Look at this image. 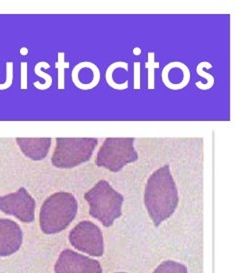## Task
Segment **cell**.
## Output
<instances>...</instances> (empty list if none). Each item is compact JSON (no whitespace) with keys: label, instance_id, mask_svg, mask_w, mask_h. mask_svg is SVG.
I'll return each instance as SVG.
<instances>
[{"label":"cell","instance_id":"obj_21","mask_svg":"<svg viewBox=\"0 0 243 273\" xmlns=\"http://www.w3.org/2000/svg\"><path fill=\"white\" fill-rule=\"evenodd\" d=\"M119 273H125V272H119Z\"/></svg>","mask_w":243,"mask_h":273},{"label":"cell","instance_id":"obj_6","mask_svg":"<svg viewBox=\"0 0 243 273\" xmlns=\"http://www.w3.org/2000/svg\"><path fill=\"white\" fill-rule=\"evenodd\" d=\"M69 241L74 248L91 256L100 257L104 253L102 232L91 221H81L69 234Z\"/></svg>","mask_w":243,"mask_h":273},{"label":"cell","instance_id":"obj_13","mask_svg":"<svg viewBox=\"0 0 243 273\" xmlns=\"http://www.w3.org/2000/svg\"><path fill=\"white\" fill-rule=\"evenodd\" d=\"M153 273H187V268L179 262L167 260L162 262Z\"/></svg>","mask_w":243,"mask_h":273},{"label":"cell","instance_id":"obj_10","mask_svg":"<svg viewBox=\"0 0 243 273\" xmlns=\"http://www.w3.org/2000/svg\"><path fill=\"white\" fill-rule=\"evenodd\" d=\"M21 152L33 161H41L49 152L51 138H16Z\"/></svg>","mask_w":243,"mask_h":273},{"label":"cell","instance_id":"obj_7","mask_svg":"<svg viewBox=\"0 0 243 273\" xmlns=\"http://www.w3.org/2000/svg\"><path fill=\"white\" fill-rule=\"evenodd\" d=\"M35 200L24 187L0 196V211L16 217L21 222L30 223L35 219Z\"/></svg>","mask_w":243,"mask_h":273},{"label":"cell","instance_id":"obj_5","mask_svg":"<svg viewBox=\"0 0 243 273\" xmlns=\"http://www.w3.org/2000/svg\"><path fill=\"white\" fill-rule=\"evenodd\" d=\"M138 154L134 147V138H105L99 148L96 164L111 172H118L129 163L135 162Z\"/></svg>","mask_w":243,"mask_h":273},{"label":"cell","instance_id":"obj_4","mask_svg":"<svg viewBox=\"0 0 243 273\" xmlns=\"http://www.w3.org/2000/svg\"><path fill=\"white\" fill-rule=\"evenodd\" d=\"M51 163L57 168H73L91 158L98 144L97 138H56Z\"/></svg>","mask_w":243,"mask_h":273},{"label":"cell","instance_id":"obj_3","mask_svg":"<svg viewBox=\"0 0 243 273\" xmlns=\"http://www.w3.org/2000/svg\"><path fill=\"white\" fill-rule=\"evenodd\" d=\"M84 198L89 204V214L105 227H110L122 214L124 197L106 180L98 181Z\"/></svg>","mask_w":243,"mask_h":273},{"label":"cell","instance_id":"obj_17","mask_svg":"<svg viewBox=\"0 0 243 273\" xmlns=\"http://www.w3.org/2000/svg\"><path fill=\"white\" fill-rule=\"evenodd\" d=\"M134 68V89L139 90L140 89V62H134L133 64Z\"/></svg>","mask_w":243,"mask_h":273},{"label":"cell","instance_id":"obj_15","mask_svg":"<svg viewBox=\"0 0 243 273\" xmlns=\"http://www.w3.org/2000/svg\"><path fill=\"white\" fill-rule=\"evenodd\" d=\"M64 52L58 53V61L55 64V67L58 69V89L63 90L65 88V75L64 69L69 68V63L64 61Z\"/></svg>","mask_w":243,"mask_h":273},{"label":"cell","instance_id":"obj_2","mask_svg":"<svg viewBox=\"0 0 243 273\" xmlns=\"http://www.w3.org/2000/svg\"><path fill=\"white\" fill-rule=\"evenodd\" d=\"M76 198L69 192H56L45 199L40 209V228L45 234H56L66 229L77 214Z\"/></svg>","mask_w":243,"mask_h":273},{"label":"cell","instance_id":"obj_1","mask_svg":"<svg viewBox=\"0 0 243 273\" xmlns=\"http://www.w3.org/2000/svg\"><path fill=\"white\" fill-rule=\"evenodd\" d=\"M178 191L168 165L154 171L147 180L144 204L155 226L174 213L178 205Z\"/></svg>","mask_w":243,"mask_h":273},{"label":"cell","instance_id":"obj_14","mask_svg":"<svg viewBox=\"0 0 243 273\" xmlns=\"http://www.w3.org/2000/svg\"><path fill=\"white\" fill-rule=\"evenodd\" d=\"M50 65L47 62H38L36 65H35V68H34V71H35V74L42 77V78L45 80V83H39V82H35L34 83V86L36 87L37 89H39V90H46V89H48L51 84H52V77H51L49 74H47V73H44L43 71H41V68H49Z\"/></svg>","mask_w":243,"mask_h":273},{"label":"cell","instance_id":"obj_11","mask_svg":"<svg viewBox=\"0 0 243 273\" xmlns=\"http://www.w3.org/2000/svg\"><path fill=\"white\" fill-rule=\"evenodd\" d=\"M117 68H123L125 70H128V64L126 62H122V61H118V62H114L112 64H110L106 70V74H105L106 81L108 83V85L111 88L115 89V90H125V89L128 88V81H125L119 84V83H116L113 80V72Z\"/></svg>","mask_w":243,"mask_h":273},{"label":"cell","instance_id":"obj_9","mask_svg":"<svg viewBox=\"0 0 243 273\" xmlns=\"http://www.w3.org/2000/svg\"><path fill=\"white\" fill-rule=\"evenodd\" d=\"M23 233L20 226L11 219H0V257L14 254L20 248Z\"/></svg>","mask_w":243,"mask_h":273},{"label":"cell","instance_id":"obj_18","mask_svg":"<svg viewBox=\"0 0 243 273\" xmlns=\"http://www.w3.org/2000/svg\"><path fill=\"white\" fill-rule=\"evenodd\" d=\"M26 68H27V63L22 62L21 63V89H27V81H26Z\"/></svg>","mask_w":243,"mask_h":273},{"label":"cell","instance_id":"obj_16","mask_svg":"<svg viewBox=\"0 0 243 273\" xmlns=\"http://www.w3.org/2000/svg\"><path fill=\"white\" fill-rule=\"evenodd\" d=\"M155 54L154 52H148V61L145 63V67L148 70V89L153 90L154 89V70L159 68L160 64L155 62Z\"/></svg>","mask_w":243,"mask_h":273},{"label":"cell","instance_id":"obj_8","mask_svg":"<svg viewBox=\"0 0 243 273\" xmlns=\"http://www.w3.org/2000/svg\"><path fill=\"white\" fill-rule=\"evenodd\" d=\"M54 271L55 273H102V268L97 260L65 249L60 253Z\"/></svg>","mask_w":243,"mask_h":273},{"label":"cell","instance_id":"obj_20","mask_svg":"<svg viewBox=\"0 0 243 273\" xmlns=\"http://www.w3.org/2000/svg\"><path fill=\"white\" fill-rule=\"evenodd\" d=\"M20 53L22 54V55H25V54H27L28 53V50H27V48H21V50H20Z\"/></svg>","mask_w":243,"mask_h":273},{"label":"cell","instance_id":"obj_19","mask_svg":"<svg viewBox=\"0 0 243 273\" xmlns=\"http://www.w3.org/2000/svg\"><path fill=\"white\" fill-rule=\"evenodd\" d=\"M133 53L135 54V55H139V54L141 53V49H140L139 47H135L133 49Z\"/></svg>","mask_w":243,"mask_h":273},{"label":"cell","instance_id":"obj_12","mask_svg":"<svg viewBox=\"0 0 243 273\" xmlns=\"http://www.w3.org/2000/svg\"><path fill=\"white\" fill-rule=\"evenodd\" d=\"M205 67H207V68H212V64L207 62V61H202V62H200L196 67L197 74L199 76L204 77V78L207 80V83H205V84H202L201 81H197L195 83V85H196L199 89H201V90H208V89L213 87L214 83H215V78L213 77V75L209 74V73H206L203 70V68H205Z\"/></svg>","mask_w":243,"mask_h":273}]
</instances>
